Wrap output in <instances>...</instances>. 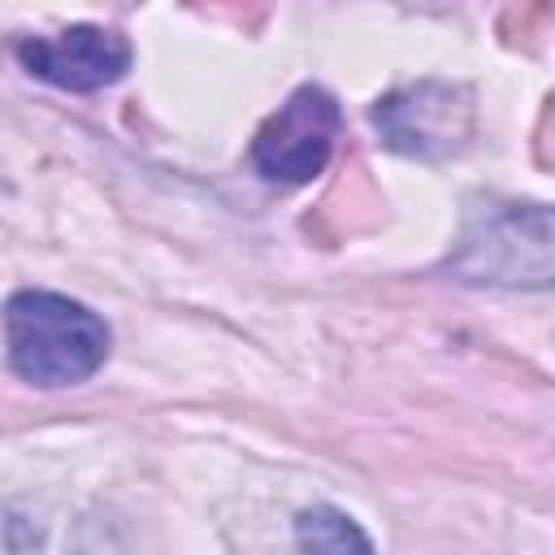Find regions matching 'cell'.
Listing matches in <instances>:
<instances>
[{"instance_id":"cell-5","label":"cell","mask_w":555,"mask_h":555,"mask_svg":"<svg viewBox=\"0 0 555 555\" xmlns=\"http://www.w3.org/2000/svg\"><path fill=\"white\" fill-rule=\"evenodd\" d=\"M17 61L26 74H35L61 91H100V87H113L126 78L134 52L121 30L78 22L52 39H39V35L22 39Z\"/></svg>"},{"instance_id":"cell-1","label":"cell","mask_w":555,"mask_h":555,"mask_svg":"<svg viewBox=\"0 0 555 555\" xmlns=\"http://www.w3.org/2000/svg\"><path fill=\"white\" fill-rule=\"evenodd\" d=\"M4 347L22 382L65 390L108 360V325L69 295L26 286L4 299Z\"/></svg>"},{"instance_id":"cell-3","label":"cell","mask_w":555,"mask_h":555,"mask_svg":"<svg viewBox=\"0 0 555 555\" xmlns=\"http://www.w3.org/2000/svg\"><path fill=\"white\" fill-rule=\"evenodd\" d=\"M373 126L382 143L399 156L447 160L473 143V130H477L473 91L447 78L408 82L373 104Z\"/></svg>"},{"instance_id":"cell-6","label":"cell","mask_w":555,"mask_h":555,"mask_svg":"<svg viewBox=\"0 0 555 555\" xmlns=\"http://www.w3.org/2000/svg\"><path fill=\"white\" fill-rule=\"evenodd\" d=\"M295 542H299V555H373L369 533L330 503L304 507L295 516Z\"/></svg>"},{"instance_id":"cell-4","label":"cell","mask_w":555,"mask_h":555,"mask_svg":"<svg viewBox=\"0 0 555 555\" xmlns=\"http://www.w3.org/2000/svg\"><path fill=\"white\" fill-rule=\"evenodd\" d=\"M338 130H343L338 100L325 87L304 82L251 134V169L264 182L304 186V182H312L330 165Z\"/></svg>"},{"instance_id":"cell-2","label":"cell","mask_w":555,"mask_h":555,"mask_svg":"<svg viewBox=\"0 0 555 555\" xmlns=\"http://www.w3.org/2000/svg\"><path fill=\"white\" fill-rule=\"evenodd\" d=\"M460 282L477 286H551L555 273V230L546 204L486 199L473 204L455 251L442 264Z\"/></svg>"}]
</instances>
